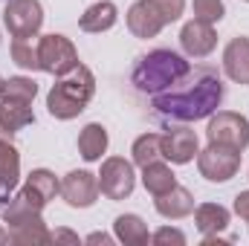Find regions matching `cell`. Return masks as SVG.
<instances>
[{
    "instance_id": "obj_22",
    "label": "cell",
    "mask_w": 249,
    "mask_h": 246,
    "mask_svg": "<svg viewBox=\"0 0 249 246\" xmlns=\"http://www.w3.org/2000/svg\"><path fill=\"white\" fill-rule=\"evenodd\" d=\"M113 235L124 246H145L151 241L148 226H145V220L139 214H119L116 223H113Z\"/></svg>"
},
{
    "instance_id": "obj_14",
    "label": "cell",
    "mask_w": 249,
    "mask_h": 246,
    "mask_svg": "<svg viewBox=\"0 0 249 246\" xmlns=\"http://www.w3.org/2000/svg\"><path fill=\"white\" fill-rule=\"evenodd\" d=\"M20 194H23V200L32 206V209H44L50 200H55V194H61V183L55 180V174L53 171H47V168H35L29 177H26V183L20 188Z\"/></svg>"
},
{
    "instance_id": "obj_19",
    "label": "cell",
    "mask_w": 249,
    "mask_h": 246,
    "mask_svg": "<svg viewBox=\"0 0 249 246\" xmlns=\"http://www.w3.org/2000/svg\"><path fill=\"white\" fill-rule=\"evenodd\" d=\"M116 20H119V9H116V3H110V0H99V3L87 6V12L81 15L78 26H81L84 32H90V35H99V32L113 29Z\"/></svg>"
},
{
    "instance_id": "obj_12",
    "label": "cell",
    "mask_w": 249,
    "mask_h": 246,
    "mask_svg": "<svg viewBox=\"0 0 249 246\" xmlns=\"http://www.w3.org/2000/svg\"><path fill=\"white\" fill-rule=\"evenodd\" d=\"M180 44H183V53L188 58H206L214 53L217 47V32H214V23H206V20H188L180 32Z\"/></svg>"
},
{
    "instance_id": "obj_32",
    "label": "cell",
    "mask_w": 249,
    "mask_h": 246,
    "mask_svg": "<svg viewBox=\"0 0 249 246\" xmlns=\"http://www.w3.org/2000/svg\"><path fill=\"white\" fill-rule=\"evenodd\" d=\"M6 241H9V232H6V229H0V244H6Z\"/></svg>"
},
{
    "instance_id": "obj_31",
    "label": "cell",
    "mask_w": 249,
    "mask_h": 246,
    "mask_svg": "<svg viewBox=\"0 0 249 246\" xmlns=\"http://www.w3.org/2000/svg\"><path fill=\"white\" fill-rule=\"evenodd\" d=\"M84 241H87V244H113V238L105 235V232H93V235H87Z\"/></svg>"
},
{
    "instance_id": "obj_18",
    "label": "cell",
    "mask_w": 249,
    "mask_h": 246,
    "mask_svg": "<svg viewBox=\"0 0 249 246\" xmlns=\"http://www.w3.org/2000/svg\"><path fill=\"white\" fill-rule=\"evenodd\" d=\"M35 124V113H32V105H23V102H12V99H3L0 96V136L12 139V133L23 130Z\"/></svg>"
},
{
    "instance_id": "obj_20",
    "label": "cell",
    "mask_w": 249,
    "mask_h": 246,
    "mask_svg": "<svg viewBox=\"0 0 249 246\" xmlns=\"http://www.w3.org/2000/svg\"><path fill=\"white\" fill-rule=\"evenodd\" d=\"M194 226L200 235H217L229 226V209L220 203H200L194 209Z\"/></svg>"
},
{
    "instance_id": "obj_29",
    "label": "cell",
    "mask_w": 249,
    "mask_h": 246,
    "mask_svg": "<svg viewBox=\"0 0 249 246\" xmlns=\"http://www.w3.org/2000/svg\"><path fill=\"white\" fill-rule=\"evenodd\" d=\"M235 214L249 223V191H241V194L235 197Z\"/></svg>"
},
{
    "instance_id": "obj_5",
    "label": "cell",
    "mask_w": 249,
    "mask_h": 246,
    "mask_svg": "<svg viewBox=\"0 0 249 246\" xmlns=\"http://www.w3.org/2000/svg\"><path fill=\"white\" fill-rule=\"evenodd\" d=\"M197 168H200V177H206L209 183H229L241 168V151L209 142V148L197 154Z\"/></svg>"
},
{
    "instance_id": "obj_7",
    "label": "cell",
    "mask_w": 249,
    "mask_h": 246,
    "mask_svg": "<svg viewBox=\"0 0 249 246\" xmlns=\"http://www.w3.org/2000/svg\"><path fill=\"white\" fill-rule=\"evenodd\" d=\"M206 136H209V142H217V145H229V148L247 151V145H249V119L241 116V113H235V110H217V113H212V119H209Z\"/></svg>"
},
{
    "instance_id": "obj_30",
    "label": "cell",
    "mask_w": 249,
    "mask_h": 246,
    "mask_svg": "<svg viewBox=\"0 0 249 246\" xmlns=\"http://www.w3.org/2000/svg\"><path fill=\"white\" fill-rule=\"evenodd\" d=\"M53 241L58 244V241H64V244H78V235H72V232H67V229H55L53 232Z\"/></svg>"
},
{
    "instance_id": "obj_27",
    "label": "cell",
    "mask_w": 249,
    "mask_h": 246,
    "mask_svg": "<svg viewBox=\"0 0 249 246\" xmlns=\"http://www.w3.org/2000/svg\"><path fill=\"white\" fill-rule=\"evenodd\" d=\"M226 15L223 0H194V18L206 23H220Z\"/></svg>"
},
{
    "instance_id": "obj_11",
    "label": "cell",
    "mask_w": 249,
    "mask_h": 246,
    "mask_svg": "<svg viewBox=\"0 0 249 246\" xmlns=\"http://www.w3.org/2000/svg\"><path fill=\"white\" fill-rule=\"evenodd\" d=\"M165 23L168 20H165L162 9L157 6V0H136L127 9V29L136 38H157Z\"/></svg>"
},
{
    "instance_id": "obj_6",
    "label": "cell",
    "mask_w": 249,
    "mask_h": 246,
    "mask_svg": "<svg viewBox=\"0 0 249 246\" xmlns=\"http://www.w3.org/2000/svg\"><path fill=\"white\" fill-rule=\"evenodd\" d=\"M78 64V53L72 47V41L67 35H41L38 38V67L41 72H50V75H64L70 72L72 67Z\"/></svg>"
},
{
    "instance_id": "obj_15",
    "label": "cell",
    "mask_w": 249,
    "mask_h": 246,
    "mask_svg": "<svg viewBox=\"0 0 249 246\" xmlns=\"http://www.w3.org/2000/svg\"><path fill=\"white\" fill-rule=\"evenodd\" d=\"M18 183H20V154L6 136H0V209L9 206Z\"/></svg>"
},
{
    "instance_id": "obj_3",
    "label": "cell",
    "mask_w": 249,
    "mask_h": 246,
    "mask_svg": "<svg viewBox=\"0 0 249 246\" xmlns=\"http://www.w3.org/2000/svg\"><path fill=\"white\" fill-rule=\"evenodd\" d=\"M188 70H191V64L180 53H174V50H151L148 55H142L133 64L130 84L145 96H157V93L168 90L171 84H177Z\"/></svg>"
},
{
    "instance_id": "obj_16",
    "label": "cell",
    "mask_w": 249,
    "mask_h": 246,
    "mask_svg": "<svg viewBox=\"0 0 249 246\" xmlns=\"http://www.w3.org/2000/svg\"><path fill=\"white\" fill-rule=\"evenodd\" d=\"M223 72L235 84H249V38H232L223 50Z\"/></svg>"
},
{
    "instance_id": "obj_23",
    "label": "cell",
    "mask_w": 249,
    "mask_h": 246,
    "mask_svg": "<svg viewBox=\"0 0 249 246\" xmlns=\"http://www.w3.org/2000/svg\"><path fill=\"white\" fill-rule=\"evenodd\" d=\"M142 185H145L148 194L157 197V194L171 191V188L177 185V177H174V171H171L162 159H157V162H151V165L142 168Z\"/></svg>"
},
{
    "instance_id": "obj_4",
    "label": "cell",
    "mask_w": 249,
    "mask_h": 246,
    "mask_svg": "<svg viewBox=\"0 0 249 246\" xmlns=\"http://www.w3.org/2000/svg\"><path fill=\"white\" fill-rule=\"evenodd\" d=\"M3 223H6V232H9V241L20 246H44L53 244V232L47 229L44 217L38 209H32L23 194L18 191L9 206L3 209Z\"/></svg>"
},
{
    "instance_id": "obj_21",
    "label": "cell",
    "mask_w": 249,
    "mask_h": 246,
    "mask_svg": "<svg viewBox=\"0 0 249 246\" xmlns=\"http://www.w3.org/2000/svg\"><path fill=\"white\" fill-rule=\"evenodd\" d=\"M105 151H107V130H105V124L90 122L78 133V154H81V159L84 162H99Z\"/></svg>"
},
{
    "instance_id": "obj_33",
    "label": "cell",
    "mask_w": 249,
    "mask_h": 246,
    "mask_svg": "<svg viewBox=\"0 0 249 246\" xmlns=\"http://www.w3.org/2000/svg\"><path fill=\"white\" fill-rule=\"evenodd\" d=\"M3 81H6V78H3V75H0V96H3Z\"/></svg>"
},
{
    "instance_id": "obj_25",
    "label": "cell",
    "mask_w": 249,
    "mask_h": 246,
    "mask_svg": "<svg viewBox=\"0 0 249 246\" xmlns=\"http://www.w3.org/2000/svg\"><path fill=\"white\" fill-rule=\"evenodd\" d=\"M38 96V84L26 75H12L3 81V99H12V102H23V105H32Z\"/></svg>"
},
{
    "instance_id": "obj_34",
    "label": "cell",
    "mask_w": 249,
    "mask_h": 246,
    "mask_svg": "<svg viewBox=\"0 0 249 246\" xmlns=\"http://www.w3.org/2000/svg\"><path fill=\"white\" fill-rule=\"evenodd\" d=\"M247 3H249V0H247Z\"/></svg>"
},
{
    "instance_id": "obj_10",
    "label": "cell",
    "mask_w": 249,
    "mask_h": 246,
    "mask_svg": "<svg viewBox=\"0 0 249 246\" xmlns=\"http://www.w3.org/2000/svg\"><path fill=\"white\" fill-rule=\"evenodd\" d=\"M61 197L70 209H90L99 197V177L90 171H70L61 180Z\"/></svg>"
},
{
    "instance_id": "obj_13",
    "label": "cell",
    "mask_w": 249,
    "mask_h": 246,
    "mask_svg": "<svg viewBox=\"0 0 249 246\" xmlns=\"http://www.w3.org/2000/svg\"><path fill=\"white\" fill-rule=\"evenodd\" d=\"M200 154V142L197 133L188 127H171L162 133V159L174 162V165H186Z\"/></svg>"
},
{
    "instance_id": "obj_8",
    "label": "cell",
    "mask_w": 249,
    "mask_h": 246,
    "mask_svg": "<svg viewBox=\"0 0 249 246\" xmlns=\"http://www.w3.org/2000/svg\"><path fill=\"white\" fill-rule=\"evenodd\" d=\"M3 23L12 38H35L44 26V9L38 0H6Z\"/></svg>"
},
{
    "instance_id": "obj_2",
    "label": "cell",
    "mask_w": 249,
    "mask_h": 246,
    "mask_svg": "<svg viewBox=\"0 0 249 246\" xmlns=\"http://www.w3.org/2000/svg\"><path fill=\"white\" fill-rule=\"evenodd\" d=\"M93 96H96V78H93L90 67L75 64L70 72L58 75V81L53 84V90L47 96V110H50L53 119L70 122V119H75L78 113L87 110Z\"/></svg>"
},
{
    "instance_id": "obj_26",
    "label": "cell",
    "mask_w": 249,
    "mask_h": 246,
    "mask_svg": "<svg viewBox=\"0 0 249 246\" xmlns=\"http://www.w3.org/2000/svg\"><path fill=\"white\" fill-rule=\"evenodd\" d=\"M12 61L23 70H41L38 67V35L35 38H12Z\"/></svg>"
},
{
    "instance_id": "obj_28",
    "label": "cell",
    "mask_w": 249,
    "mask_h": 246,
    "mask_svg": "<svg viewBox=\"0 0 249 246\" xmlns=\"http://www.w3.org/2000/svg\"><path fill=\"white\" fill-rule=\"evenodd\" d=\"M151 241H154L157 246H168V244H174V246H186V235H183L180 229L162 226V229H157V232L151 235Z\"/></svg>"
},
{
    "instance_id": "obj_24",
    "label": "cell",
    "mask_w": 249,
    "mask_h": 246,
    "mask_svg": "<svg viewBox=\"0 0 249 246\" xmlns=\"http://www.w3.org/2000/svg\"><path fill=\"white\" fill-rule=\"evenodd\" d=\"M130 154H133V165H139V168H145V165L162 159V136H160V133H142V136L133 142Z\"/></svg>"
},
{
    "instance_id": "obj_1",
    "label": "cell",
    "mask_w": 249,
    "mask_h": 246,
    "mask_svg": "<svg viewBox=\"0 0 249 246\" xmlns=\"http://www.w3.org/2000/svg\"><path fill=\"white\" fill-rule=\"evenodd\" d=\"M154 99V110L162 116V119H171V122H200V119H209L220 102H223V81H220V72L214 67H194L188 70L186 75L171 84L168 90L151 96Z\"/></svg>"
},
{
    "instance_id": "obj_9",
    "label": "cell",
    "mask_w": 249,
    "mask_h": 246,
    "mask_svg": "<svg viewBox=\"0 0 249 246\" xmlns=\"http://www.w3.org/2000/svg\"><path fill=\"white\" fill-rule=\"evenodd\" d=\"M133 185H136V174H133V165L124 157H110V159L102 162L99 191L107 200H124V197H130Z\"/></svg>"
},
{
    "instance_id": "obj_17",
    "label": "cell",
    "mask_w": 249,
    "mask_h": 246,
    "mask_svg": "<svg viewBox=\"0 0 249 246\" xmlns=\"http://www.w3.org/2000/svg\"><path fill=\"white\" fill-rule=\"evenodd\" d=\"M154 206H157V211L165 220H180V217H188L194 211V194L188 188H183V185H174L171 191L157 194L154 197Z\"/></svg>"
}]
</instances>
